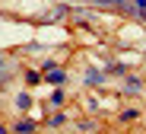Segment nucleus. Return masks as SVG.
<instances>
[{"label":"nucleus","instance_id":"nucleus-1","mask_svg":"<svg viewBox=\"0 0 146 134\" xmlns=\"http://www.w3.org/2000/svg\"><path fill=\"white\" fill-rule=\"evenodd\" d=\"M44 77L51 80V83H64V70L57 64H44Z\"/></svg>","mask_w":146,"mask_h":134},{"label":"nucleus","instance_id":"nucleus-4","mask_svg":"<svg viewBox=\"0 0 146 134\" xmlns=\"http://www.w3.org/2000/svg\"><path fill=\"white\" fill-rule=\"evenodd\" d=\"M133 118H140V112H137V109H127L124 115H121V121H133Z\"/></svg>","mask_w":146,"mask_h":134},{"label":"nucleus","instance_id":"nucleus-2","mask_svg":"<svg viewBox=\"0 0 146 134\" xmlns=\"http://www.w3.org/2000/svg\"><path fill=\"white\" fill-rule=\"evenodd\" d=\"M16 131H19V134H32L35 125H32V121H16Z\"/></svg>","mask_w":146,"mask_h":134},{"label":"nucleus","instance_id":"nucleus-3","mask_svg":"<svg viewBox=\"0 0 146 134\" xmlns=\"http://www.w3.org/2000/svg\"><path fill=\"white\" fill-rule=\"evenodd\" d=\"M64 121H67V115H60V112H57V115H51V118H48V125H51V128H57V125H64Z\"/></svg>","mask_w":146,"mask_h":134},{"label":"nucleus","instance_id":"nucleus-5","mask_svg":"<svg viewBox=\"0 0 146 134\" xmlns=\"http://www.w3.org/2000/svg\"><path fill=\"white\" fill-rule=\"evenodd\" d=\"M64 13H67V7H54V10H51V19H60Z\"/></svg>","mask_w":146,"mask_h":134},{"label":"nucleus","instance_id":"nucleus-6","mask_svg":"<svg viewBox=\"0 0 146 134\" xmlns=\"http://www.w3.org/2000/svg\"><path fill=\"white\" fill-rule=\"evenodd\" d=\"M127 90H133V93L140 90V80H137V77H130V80H127Z\"/></svg>","mask_w":146,"mask_h":134},{"label":"nucleus","instance_id":"nucleus-7","mask_svg":"<svg viewBox=\"0 0 146 134\" xmlns=\"http://www.w3.org/2000/svg\"><path fill=\"white\" fill-rule=\"evenodd\" d=\"M133 7H137L140 13H146V0H133Z\"/></svg>","mask_w":146,"mask_h":134}]
</instances>
